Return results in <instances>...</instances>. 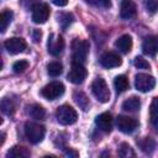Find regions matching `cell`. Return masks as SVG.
I'll list each match as a JSON object with an SVG mask.
<instances>
[{"label": "cell", "mask_w": 158, "mask_h": 158, "mask_svg": "<svg viewBox=\"0 0 158 158\" xmlns=\"http://www.w3.org/2000/svg\"><path fill=\"white\" fill-rule=\"evenodd\" d=\"M89 42L86 40H79L75 38L72 43V58L73 63H80L83 64L86 60L88 53H89Z\"/></svg>", "instance_id": "cell-1"}, {"label": "cell", "mask_w": 158, "mask_h": 158, "mask_svg": "<svg viewBox=\"0 0 158 158\" xmlns=\"http://www.w3.org/2000/svg\"><path fill=\"white\" fill-rule=\"evenodd\" d=\"M44 135H46V128L43 125L30 121L25 123V136L30 143L32 144L40 143L44 138Z\"/></svg>", "instance_id": "cell-2"}, {"label": "cell", "mask_w": 158, "mask_h": 158, "mask_svg": "<svg viewBox=\"0 0 158 158\" xmlns=\"http://www.w3.org/2000/svg\"><path fill=\"white\" fill-rule=\"evenodd\" d=\"M56 117H57V121L60 125L68 126V125H73L74 122H77L78 114H77V111L70 105L65 104V105H62V106H59L57 109Z\"/></svg>", "instance_id": "cell-3"}, {"label": "cell", "mask_w": 158, "mask_h": 158, "mask_svg": "<svg viewBox=\"0 0 158 158\" xmlns=\"http://www.w3.org/2000/svg\"><path fill=\"white\" fill-rule=\"evenodd\" d=\"M91 91L100 102H107L110 100V90L105 79L102 78H96L91 83Z\"/></svg>", "instance_id": "cell-4"}, {"label": "cell", "mask_w": 158, "mask_h": 158, "mask_svg": "<svg viewBox=\"0 0 158 158\" xmlns=\"http://www.w3.org/2000/svg\"><path fill=\"white\" fill-rule=\"evenodd\" d=\"M63 93H64V85L60 81H51L41 90V95L47 100H56L59 96H62Z\"/></svg>", "instance_id": "cell-5"}, {"label": "cell", "mask_w": 158, "mask_h": 158, "mask_svg": "<svg viewBox=\"0 0 158 158\" xmlns=\"http://www.w3.org/2000/svg\"><path fill=\"white\" fill-rule=\"evenodd\" d=\"M154 85H156V79L149 74L139 73L135 77V88L138 91H142V93L151 91L154 88Z\"/></svg>", "instance_id": "cell-6"}, {"label": "cell", "mask_w": 158, "mask_h": 158, "mask_svg": "<svg viewBox=\"0 0 158 158\" xmlns=\"http://www.w3.org/2000/svg\"><path fill=\"white\" fill-rule=\"evenodd\" d=\"M49 17V6L43 2L32 5V21L35 23H44Z\"/></svg>", "instance_id": "cell-7"}, {"label": "cell", "mask_w": 158, "mask_h": 158, "mask_svg": "<svg viewBox=\"0 0 158 158\" xmlns=\"http://www.w3.org/2000/svg\"><path fill=\"white\" fill-rule=\"evenodd\" d=\"M86 75H88V72L83 64L72 63V68H70L67 78L73 84H81L84 81V79L86 78Z\"/></svg>", "instance_id": "cell-8"}, {"label": "cell", "mask_w": 158, "mask_h": 158, "mask_svg": "<svg viewBox=\"0 0 158 158\" xmlns=\"http://www.w3.org/2000/svg\"><path fill=\"white\" fill-rule=\"evenodd\" d=\"M4 47L10 54H19L26 49L27 43L21 37H12V38H9L5 41Z\"/></svg>", "instance_id": "cell-9"}, {"label": "cell", "mask_w": 158, "mask_h": 158, "mask_svg": "<svg viewBox=\"0 0 158 158\" xmlns=\"http://www.w3.org/2000/svg\"><path fill=\"white\" fill-rule=\"evenodd\" d=\"M116 125H117V128L123 132V133H132L137 126H138V122L136 118L133 117H128V116H123V115H120L116 120Z\"/></svg>", "instance_id": "cell-10"}, {"label": "cell", "mask_w": 158, "mask_h": 158, "mask_svg": "<svg viewBox=\"0 0 158 158\" xmlns=\"http://www.w3.org/2000/svg\"><path fill=\"white\" fill-rule=\"evenodd\" d=\"M47 48L48 52L52 56H59L64 48V40L62 36L59 35H54L51 33L48 37V42H47Z\"/></svg>", "instance_id": "cell-11"}, {"label": "cell", "mask_w": 158, "mask_h": 158, "mask_svg": "<svg viewBox=\"0 0 158 158\" xmlns=\"http://www.w3.org/2000/svg\"><path fill=\"white\" fill-rule=\"evenodd\" d=\"M100 64L104 68H116L122 64V59L115 52H105L100 57Z\"/></svg>", "instance_id": "cell-12"}, {"label": "cell", "mask_w": 158, "mask_h": 158, "mask_svg": "<svg viewBox=\"0 0 158 158\" xmlns=\"http://www.w3.org/2000/svg\"><path fill=\"white\" fill-rule=\"evenodd\" d=\"M95 123L98 128L105 133L111 132L112 130V116L109 112H102L95 118Z\"/></svg>", "instance_id": "cell-13"}, {"label": "cell", "mask_w": 158, "mask_h": 158, "mask_svg": "<svg viewBox=\"0 0 158 158\" xmlns=\"http://www.w3.org/2000/svg\"><path fill=\"white\" fill-rule=\"evenodd\" d=\"M142 51L144 54L156 56L158 53V37H156V36L146 37L142 43Z\"/></svg>", "instance_id": "cell-14"}, {"label": "cell", "mask_w": 158, "mask_h": 158, "mask_svg": "<svg viewBox=\"0 0 158 158\" xmlns=\"http://www.w3.org/2000/svg\"><path fill=\"white\" fill-rule=\"evenodd\" d=\"M137 12L136 5L131 0H122L121 1V9H120V16L123 20L132 19Z\"/></svg>", "instance_id": "cell-15"}, {"label": "cell", "mask_w": 158, "mask_h": 158, "mask_svg": "<svg viewBox=\"0 0 158 158\" xmlns=\"http://www.w3.org/2000/svg\"><path fill=\"white\" fill-rule=\"evenodd\" d=\"M115 47L122 53H128L132 48V37L130 35H122L116 40Z\"/></svg>", "instance_id": "cell-16"}, {"label": "cell", "mask_w": 158, "mask_h": 158, "mask_svg": "<svg viewBox=\"0 0 158 158\" xmlns=\"http://www.w3.org/2000/svg\"><path fill=\"white\" fill-rule=\"evenodd\" d=\"M31 153L27 148L22 147V146H14L7 153H6V157L7 158H27L30 157Z\"/></svg>", "instance_id": "cell-17"}, {"label": "cell", "mask_w": 158, "mask_h": 158, "mask_svg": "<svg viewBox=\"0 0 158 158\" xmlns=\"http://www.w3.org/2000/svg\"><path fill=\"white\" fill-rule=\"evenodd\" d=\"M139 107H141V101L136 96L128 98L122 102V109L125 111H128V112H136L139 110Z\"/></svg>", "instance_id": "cell-18"}, {"label": "cell", "mask_w": 158, "mask_h": 158, "mask_svg": "<svg viewBox=\"0 0 158 158\" xmlns=\"http://www.w3.org/2000/svg\"><path fill=\"white\" fill-rule=\"evenodd\" d=\"M14 14L11 10H4L0 15V32L4 33L7 28V26L10 25V22L12 21Z\"/></svg>", "instance_id": "cell-19"}, {"label": "cell", "mask_w": 158, "mask_h": 158, "mask_svg": "<svg viewBox=\"0 0 158 158\" xmlns=\"http://www.w3.org/2000/svg\"><path fill=\"white\" fill-rule=\"evenodd\" d=\"M28 114L31 117H33L36 120H42L46 116V110L38 104H33V105L28 106Z\"/></svg>", "instance_id": "cell-20"}, {"label": "cell", "mask_w": 158, "mask_h": 158, "mask_svg": "<svg viewBox=\"0 0 158 158\" xmlns=\"http://www.w3.org/2000/svg\"><path fill=\"white\" fill-rule=\"evenodd\" d=\"M114 85L117 93H123L128 89V79L126 75H117L114 80Z\"/></svg>", "instance_id": "cell-21"}, {"label": "cell", "mask_w": 158, "mask_h": 158, "mask_svg": "<svg viewBox=\"0 0 158 158\" xmlns=\"http://www.w3.org/2000/svg\"><path fill=\"white\" fill-rule=\"evenodd\" d=\"M16 110V104L14 102L12 99L10 98H4L1 100V111L5 114V115H12Z\"/></svg>", "instance_id": "cell-22"}, {"label": "cell", "mask_w": 158, "mask_h": 158, "mask_svg": "<svg viewBox=\"0 0 158 158\" xmlns=\"http://www.w3.org/2000/svg\"><path fill=\"white\" fill-rule=\"evenodd\" d=\"M73 99L84 111L88 110V107H89V99L86 98V95L83 91H75L73 94Z\"/></svg>", "instance_id": "cell-23"}, {"label": "cell", "mask_w": 158, "mask_h": 158, "mask_svg": "<svg viewBox=\"0 0 158 158\" xmlns=\"http://www.w3.org/2000/svg\"><path fill=\"white\" fill-rule=\"evenodd\" d=\"M137 144L139 146V148H141L142 152L148 153V154L152 153L154 151V148H156V142L153 139H151V138H143L142 141L137 142Z\"/></svg>", "instance_id": "cell-24"}, {"label": "cell", "mask_w": 158, "mask_h": 158, "mask_svg": "<svg viewBox=\"0 0 158 158\" xmlns=\"http://www.w3.org/2000/svg\"><path fill=\"white\" fill-rule=\"evenodd\" d=\"M47 72L51 77H58L63 72V65L60 62H51L47 65Z\"/></svg>", "instance_id": "cell-25"}, {"label": "cell", "mask_w": 158, "mask_h": 158, "mask_svg": "<svg viewBox=\"0 0 158 158\" xmlns=\"http://www.w3.org/2000/svg\"><path fill=\"white\" fill-rule=\"evenodd\" d=\"M73 21H74V17H73V15L69 14V12H64V14L58 15V22L60 23V26H62L63 30H65L69 25H72Z\"/></svg>", "instance_id": "cell-26"}, {"label": "cell", "mask_w": 158, "mask_h": 158, "mask_svg": "<svg viewBox=\"0 0 158 158\" xmlns=\"http://www.w3.org/2000/svg\"><path fill=\"white\" fill-rule=\"evenodd\" d=\"M118 156L122 158H128V157H135V152L131 148L128 143H121L118 148Z\"/></svg>", "instance_id": "cell-27"}, {"label": "cell", "mask_w": 158, "mask_h": 158, "mask_svg": "<svg viewBox=\"0 0 158 158\" xmlns=\"http://www.w3.org/2000/svg\"><path fill=\"white\" fill-rule=\"evenodd\" d=\"M149 115H151V120L152 122L158 121V96L153 98L151 106H149Z\"/></svg>", "instance_id": "cell-28"}, {"label": "cell", "mask_w": 158, "mask_h": 158, "mask_svg": "<svg viewBox=\"0 0 158 158\" xmlns=\"http://www.w3.org/2000/svg\"><path fill=\"white\" fill-rule=\"evenodd\" d=\"M27 68H28V62H27V60H17V62H15L14 65H12L14 72L17 73V74L23 73Z\"/></svg>", "instance_id": "cell-29"}, {"label": "cell", "mask_w": 158, "mask_h": 158, "mask_svg": "<svg viewBox=\"0 0 158 158\" xmlns=\"http://www.w3.org/2000/svg\"><path fill=\"white\" fill-rule=\"evenodd\" d=\"M133 64H135V67L138 68V69H148V68H149V63H148L143 57H138V56L135 58Z\"/></svg>", "instance_id": "cell-30"}, {"label": "cell", "mask_w": 158, "mask_h": 158, "mask_svg": "<svg viewBox=\"0 0 158 158\" xmlns=\"http://www.w3.org/2000/svg\"><path fill=\"white\" fill-rule=\"evenodd\" d=\"M89 4L96 6V7H102V9H109L111 6V0H86Z\"/></svg>", "instance_id": "cell-31"}, {"label": "cell", "mask_w": 158, "mask_h": 158, "mask_svg": "<svg viewBox=\"0 0 158 158\" xmlns=\"http://www.w3.org/2000/svg\"><path fill=\"white\" fill-rule=\"evenodd\" d=\"M144 5H146L147 11L151 14H154L158 11V1H156V0H146Z\"/></svg>", "instance_id": "cell-32"}, {"label": "cell", "mask_w": 158, "mask_h": 158, "mask_svg": "<svg viewBox=\"0 0 158 158\" xmlns=\"http://www.w3.org/2000/svg\"><path fill=\"white\" fill-rule=\"evenodd\" d=\"M64 154H65L67 157H73V158H75V157L79 156V153H78L77 151H74L73 148H65V149H64Z\"/></svg>", "instance_id": "cell-33"}, {"label": "cell", "mask_w": 158, "mask_h": 158, "mask_svg": "<svg viewBox=\"0 0 158 158\" xmlns=\"http://www.w3.org/2000/svg\"><path fill=\"white\" fill-rule=\"evenodd\" d=\"M32 37H33V41L35 42H40L41 41V37H42V32H41V30H33V32H32Z\"/></svg>", "instance_id": "cell-34"}, {"label": "cell", "mask_w": 158, "mask_h": 158, "mask_svg": "<svg viewBox=\"0 0 158 158\" xmlns=\"http://www.w3.org/2000/svg\"><path fill=\"white\" fill-rule=\"evenodd\" d=\"M54 5H57V6H59V7H62V6H65L67 4H68V0H51Z\"/></svg>", "instance_id": "cell-35"}, {"label": "cell", "mask_w": 158, "mask_h": 158, "mask_svg": "<svg viewBox=\"0 0 158 158\" xmlns=\"http://www.w3.org/2000/svg\"><path fill=\"white\" fill-rule=\"evenodd\" d=\"M4 142H5V133H4V132H1V141H0V146H2V144H4Z\"/></svg>", "instance_id": "cell-36"}]
</instances>
